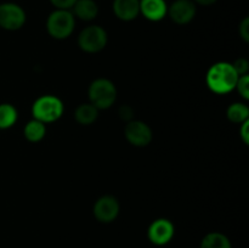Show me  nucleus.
Masks as SVG:
<instances>
[{
    "mask_svg": "<svg viewBox=\"0 0 249 248\" xmlns=\"http://www.w3.org/2000/svg\"><path fill=\"white\" fill-rule=\"evenodd\" d=\"M238 77L240 75L233 70L232 63L218 62L207 72L206 83L212 91L223 95L235 89Z\"/></svg>",
    "mask_w": 249,
    "mask_h": 248,
    "instance_id": "obj_1",
    "label": "nucleus"
},
{
    "mask_svg": "<svg viewBox=\"0 0 249 248\" xmlns=\"http://www.w3.org/2000/svg\"><path fill=\"white\" fill-rule=\"evenodd\" d=\"M63 102L53 95H44L38 97L32 106L33 118L41 123H53L60 119L63 114Z\"/></svg>",
    "mask_w": 249,
    "mask_h": 248,
    "instance_id": "obj_2",
    "label": "nucleus"
},
{
    "mask_svg": "<svg viewBox=\"0 0 249 248\" xmlns=\"http://www.w3.org/2000/svg\"><path fill=\"white\" fill-rule=\"evenodd\" d=\"M90 104L94 105L97 109H107L116 102L117 88L113 82L106 78L95 79L89 87Z\"/></svg>",
    "mask_w": 249,
    "mask_h": 248,
    "instance_id": "obj_3",
    "label": "nucleus"
},
{
    "mask_svg": "<svg viewBox=\"0 0 249 248\" xmlns=\"http://www.w3.org/2000/svg\"><path fill=\"white\" fill-rule=\"evenodd\" d=\"M74 15L70 10L56 9L49 15L48 21H46L48 33L53 39H58V40L68 38L74 31Z\"/></svg>",
    "mask_w": 249,
    "mask_h": 248,
    "instance_id": "obj_4",
    "label": "nucleus"
},
{
    "mask_svg": "<svg viewBox=\"0 0 249 248\" xmlns=\"http://www.w3.org/2000/svg\"><path fill=\"white\" fill-rule=\"evenodd\" d=\"M107 32L102 27L96 26H88L80 32L78 36V45L83 51L88 53H96L105 49L107 45Z\"/></svg>",
    "mask_w": 249,
    "mask_h": 248,
    "instance_id": "obj_5",
    "label": "nucleus"
},
{
    "mask_svg": "<svg viewBox=\"0 0 249 248\" xmlns=\"http://www.w3.org/2000/svg\"><path fill=\"white\" fill-rule=\"evenodd\" d=\"M26 12L15 2L0 4V28L6 31H17L26 23Z\"/></svg>",
    "mask_w": 249,
    "mask_h": 248,
    "instance_id": "obj_6",
    "label": "nucleus"
},
{
    "mask_svg": "<svg viewBox=\"0 0 249 248\" xmlns=\"http://www.w3.org/2000/svg\"><path fill=\"white\" fill-rule=\"evenodd\" d=\"M175 228L174 224L169 219H156L151 223L147 230V237L153 245L164 246L172 241L174 237Z\"/></svg>",
    "mask_w": 249,
    "mask_h": 248,
    "instance_id": "obj_7",
    "label": "nucleus"
},
{
    "mask_svg": "<svg viewBox=\"0 0 249 248\" xmlns=\"http://www.w3.org/2000/svg\"><path fill=\"white\" fill-rule=\"evenodd\" d=\"M124 135L129 143L136 147L147 146L152 140V130L141 121H130L124 128Z\"/></svg>",
    "mask_w": 249,
    "mask_h": 248,
    "instance_id": "obj_8",
    "label": "nucleus"
},
{
    "mask_svg": "<svg viewBox=\"0 0 249 248\" xmlns=\"http://www.w3.org/2000/svg\"><path fill=\"white\" fill-rule=\"evenodd\" d=\"M92 212H94V216L96 218V220H99L100 223H112L116 220L119 214L118 199L109 195L100 197L95 202Z\"/></svg>",
    "mask_w": 249,
    "mask_h": 248,
    "instance_id": "obj_9",
    "label": "nucleus"
},
{
    "mask_svg": "<svg viewBox=\"0 0 249 248\" xmlns=\"http://www.w3.org/2000/svg\"><path fill=\"white\" fill-rule=\"evenodd\" d=\"M196 5L191 0H175L168 7V15L177 24H187L196 16Z\"/></svg>",
    "mask_w": 249,
    "mask_h": 248,
    "instance_id": "obj_10",
    "label": "nucleus"
},
{
    "mask_svg": "<svg viewBox=\"0 0 249 248\" xmlns=\"http://www.w3.org/2000/svg\"><path fill=\"white\" fill-rule=\"evenodd\" d=\"M140 14L148 21L158 22L168 14L165 0H140Z\"/></svg>",
    "mask_w": 249,
    "mask_h": 248,
    "instance_id": "obj_11",
    "label": "nucleus"
},
{
    "mask_svg": "<svg viewBox=\"0 0 249 248\" xmlns=\"http://www.w3.org/2000/svg\"><path fill=\"white\" fill-rule=\"evenodd\" d=\"M113 12L122 21H133L140 14V0H114Z\"/></svg>",
    "mask_w": 249,
    "mask_h": 248,
    "instance_id": "obj_12",
    "label": "nucleus"
},
{
    "mask_svg": "<svg viewBox=\"0 0 249 248\" xmlns=\"http://www.w3.org/2000/svg\"><path fill=\"white\" fill-rule=\"evenodd\" d=\"M73 12L82 21H92L99 14V7L94 0H77L73 5Z\"/></svg>",
    "mask_w": 249,
    "mask_h": 248,
    "instance_id": "obj_13",
    "label": "nucleus"
},
{
    "mask_svg": "<svg viewBox=\"0 0 249 248\" xmlns=\"http://www.w3.org/2000/svg\"><path fill=\"white\" fill-rule=\"evenodd\" d=\"M99 117V109L89 104H82L75 108L74 112V118L82 125H90V124L95 123Z\"/></svg>",
    "mask_w": 249,
    "mask_h": 248,
    "instance_id": "obj_14",
    "label": "nucleus"
},
{
    "mask_svg": "<svg viewBox=\"0 0 249 248\" xmlns=\"http://www.w3.org/2000/svg\"><path fill=\"white\" fill-rule=\"evenodd\" d=\"M23 134L24 138L28 141H31V142H39L45 136L46 126L44 123L33 118L26 124V126L23 129Z\"/></svg>",
    "mask_w": 249,
    "mask_h": 248,
    "instance_id": "obj_15",
    "label": "nucleus"
},
{
    "mask_svg": "<svg viewBox=\"0 0 249 248\" xmlns=\"http://www.w3.org/2000/svg\"><path fill=\"white\" fill-rule=\"evenodd\" d=\"M199 248H232L231 241L221 232H209L202 238Z\"/></svg>",
    "mask_w": 249,
    "mask_h": 248,
    "instance_id": "obj_16",
    "label": "nucleus"
},
{
    "mask_svg": "<svg viewBox=\"0 0 249 248\" xmlns=\"http://www.w3.org/2000/svg\"><path fill=\"white\" fill-rule=\"evenodd\" d=\"M226 117L229 121L232 123L242 124L249 119V108L246 104H241V102H235V104L230 105L226 109Z\"/></svg>",
    "mask_w": 249,
    "mask_h": 248,
    "instance_id": "obj_17",
    "label": "nucleus"
},
{
    "mask_svg": "<svg viewBox=\"0 0 249 248\" xmlns=\"http://www.w3.org/2000/svg\"><path fill=\"white\" fill-rule=\"evenodd\" d=\"M18 112L11 104H0V129L5 130L17 122Z\"/></svg>",
    "mask_w": 249,
    "mask_h": 248,
    "instance_id": "obj_18",
    "label": "nucleus"
},
{
    "mask_svg": "<svg viewBox=\"0 0 249 248\" xmlns=\"http://www.w3.org/2000/svg\"><path fill=\"white\" fill-rule=\"evenodd\" d=\"M235 89L238 90L241 96L243 99L248 100L249 99V75L245 74L238 77L237 83H236V88Z\"/></svg>",
    "mask_w": 249,
    "mask_h": 248,
    "instance_id": "obj_19",
    "label": "nucleus"
},
{
    "mask_svg": "<svg viewBox=\"0 0 249 248\" xmlns=\"http://www.w3.org/2000/svg\"><path fill=\"white\" fill-rule=\"evenodd\" d=\"M233 70L236 71L238 75H245L248 74V70H249V62L246 58H237L235 62L232 63Z\"/></svg>",
    "mask_w": 249,
    "mask_h": 248,
    "instance_id": "obj_20",
    "label": "nucleus"
},
{
    "mask_svg": "<svg viewBox=\"0 0 249 248\" xmlns=\"http://www.w3.org/2000/svg\"><path fill=\"white\" fill-rule=\"evenodd\" d=\"M238 32H240V35L241 38L243 39V41L249 43V18L248 17H245V18L242 19V22L240 23Z\"/></svg>",
    "mask_w": 249,
    "mask_h": 248,
    "instance_id": "obj_21",
    "label": "nucleus"
},
{
    "mask_svg": "<svg viewBox=\"0 0 249 248\" xmlns=\"http://www.w3.org/2000/svg\"><path fill=\"white\" fill-rule=\"evenodd\" d=\"M119 117H121L123 121H126V122L133 121L134 109L131 108L130 106H128V105H123V106L119 108Z\"/></svg>",
    "mask_w": 249,
    "mask_h": 248,
    "instance_id": "obj_22",
    "label": "nucleus"
},
{
    "mask_svg": "<svg viewBox=\"0 0 249 248\" xmlns=\"http://www.w3.org/2000/svg\"><path fill=\"white\" fill-rule=\"evenodd\" d=\"M51 4L56 7V9L61 10H70L72 9L73 5L75 4L77 0H50Z\"/></svg>",
    "mask_w": 249,
    "mask_h": 248,
    "instance_id": "obj_23",
    "label": "nucleus"
},
{
    "mask_svg": "<svg viewBox=\"0 0 249 248\" xmlns=\"http://www.w3.org/2000/svg\"><path fill=\"white\" fill-rule=\"evenodd\" d=\"M241 129H240V135H241V138H242V140H243V142L246 143V145H248V142H249V130H248V128H249V119L248 121H246L245 123H242L241 124Z\"/></svg>",
    "mask_w": 249,
    "mask_h": 248,
    "instance_id": "obj_24",
    "label": "nucleus"
},
{
    "mask_svg": "<svg viewBox=\"0 0 249 248\" xmlns=\"http://www.w3.org/2000/svg\"><path fill=\"white\" fill-rule=\"evenodd\" d=\"M195 1L199 5H203V6H209V5H213L218 0H195Z\"/></svg>",
    "mask_w": 249,
    "mask_h": 248,
    "instance_id": "obj_25",
    "label": "nucleus"
}]
</instances>
